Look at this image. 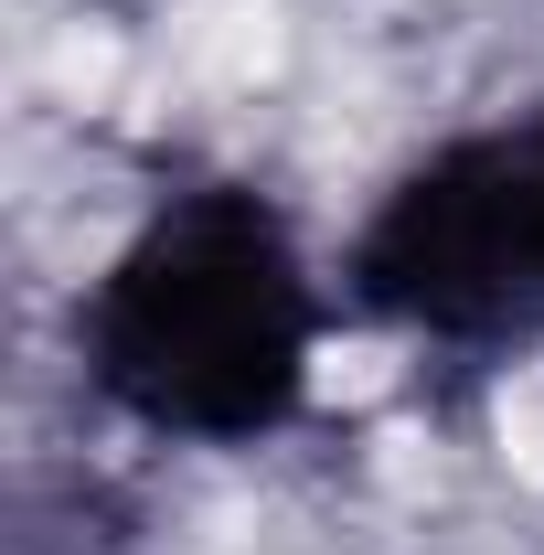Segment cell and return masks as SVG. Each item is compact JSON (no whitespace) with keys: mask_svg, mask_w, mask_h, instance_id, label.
Returning <instances> with one entry per match:
<instances>
[{"mask_svg":"<svg viewBox=\"0 0 544 555\" xmlns=\"http://www.w3.org/2000/svg\"><path fill=\"white\" fill-rule=\"evenodd\" d=\"M332 278L257 171L160 182L65 310L75 385L160 449H268L321 396Z\"/></svg>","mask_w":544,"mask_h":555,"instance_id":"6da1fadb","label":"cell"},{"mask_svg":"<svg viewBox=\"0 0 544 555\" xmlns=\"http://www.w3.org/2000/svg\"><path fill=\"white\" fill-rule=\"evenodd\" d=\"M341 310L438 374L544 352V107H502L385 171L341 246Z\"/></svg>","mask_w":544,"mask_h":555,"instance_id":"7a4b0ae2","label":"cell"}]
</instances>
